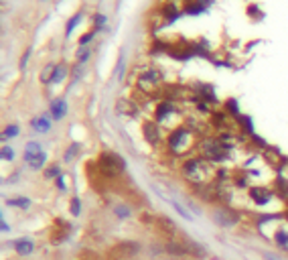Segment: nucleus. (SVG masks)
<instances>
[{
    "mask_svg": "<svg viewBox=\"0 0 288 260\" xmlns=\"http://www.w3.org/2000/svg\"><path fill=\"white\" fill-rule=\"evenodd\" d=\"M79 148H81V146H79V143H73V144H71V146L65 150L63 161H65V163H71V161L75 159V155H78V152H79Z\"/></svg>",
    "mask_w": 288,
    "mask_h": 260,
    "instance_id": "nucleus-26",
    "label": "nucleus"
},
{
    "mask_svg": "<svg viewBox=\"0 0 288 260\" xmlns=\"http://www.w3.org/2000/svg\"><path fill=\"white\" fill-rule=\"evenodd\" d=\"M71 213H73V216H79V213H81V200H79V197H73V200H71Z\"/></svg>",
    "mask_w": 288,
    "mask_h": 260,
    "instance_id": "nucleus-34",
    "label": "nucleus"
},
{
    "mask_svg": "<svg viewBox=\"0 0 288 260\" xmlns=\"http://www.w3.org/2000/svg\"><path fill=\"white\" fill-rule=\"evenodd\" d=\"M225 110L230 112V114H232V116H234L236 120H237V118L241 116V112H239V106H237V102H236L234 98H230V100L225 102Z\"/></svg>",
    "mask_w": 288,
    "mask_h": 260,
    "instance_id": "nucleus-24",
    "label": "nucleus"
},
{
    "mask_svg": "<svg viewBox=\"0 0 288 260\" xmlns=\"http://www.w3.org/2000/svg\"><path fill=\"white\" fill-rule=\"evenodd\" d=\"M92 21H94V29L96 30H102L105 27V23H108V17H105V14H102V12H96Z\"/></svg>",
    "mask_w": 288,
    "mask_h": 260,
    "instance_id": "nucleus-29",
    "label": "nucleus"
},
{
    "mask_svg": "<svg viewBox=\"0 0 288 260\" xmlns=\"http://www.w3.org/2000/svg\"><path fill=\"white\" fill-rule=\"evenodd\" d=\"M0 157H2V161H6V163H12L14 161V148L8 146V144H4L2 150H0Z\"/></svg>",
    "mask_w": 288,
    "mask_h": 260,
    "instance_id": "nucleus-31",
    "label": "nucleus"
},
{
    "mask_svg": "<svg viewBox=\"0 0 288 260\" xmlns=\"http://www.w3.org/2000/svg\"><path fill=\"white\" fill-rule=\"evenodd\" d=\"M124 69H126V57H124V53L118 57V65H116V69H114V75L118 80H122L124 78Z\"/></svg>",
    "mask_w": 288,
    "mask_h": 260,
    "instance_id": "nucleus-25",
    "label": "nucleus"
},
{
    "mask_svg": "<svg viewBox=\"0 0 288 260\" xmlns=\"http://www.w3.org/2000/svg\"><path fill=\"white\" fill-rule=\"evenodd\" d=\"M96 2H98V0H96Z\"/></svg>",
    "mask_w": 288,
    "mask_h": 260,
    "instance_id": "nucleus-40",
    "label": "nucleus"
},
{
    "mask_svg": "<svg viewBox=\"0 0 288 260\" xmlns=\"http://www.w3.org/2000/svg\"><path fill=\"white\" fill-rule=\"evenodd\" d=\"M28 59H31V49H26V51H25V55L21 57V69H25V67H26Z\"/></svg>",
    "mask_w": 288,
    "mask_h": 260,
    "instance_id": "nucleus-35",
    "label": "nucleus"
},
{
    "mask_svg": "<svg viewBox=\"0 0 288 260\" xmlns=\"http://www.w3.org/2000/svg\"><path fill=\"white\" fill-rule=\"evenodd\" d=\"M169 203H171V205H173V207L177 209V213H181V216H183V218H185L187 222H191V220H193V216H191V213H189V211H187V209H185L183 205H181L179 202H175V200H169Z\"/></svg>",
    "mask_w": 288,
    "mask_h": 260,
    "instance_id": "nucleus-30",
    "label": "nucleus"
},
{
    "mask_svg": "<svg viewBox=\"0 0 288 260\" xmlns=\"http://www.w3.org/2000/svg\"><path fill=\"white\" fill-rule=\"evenodd\" d=\"M116 110L120 112V114H124V116H136V104L132 102V100H126V98H122V100H118V104H116Z\"/></svg>",
    "mask_w": 288,
    "mask_h": 260,
    "instance_id": "nucleus-16",
    "label": "nucleus"
},
{
    "mask_svg": "<svg viewBox=\"0 0 288 260\" xmlns=\"http://www.w3.org/2000/svg\"><path fill=\"white\" fill-rule=\"evenodd\" d=\"M250 200L256 205H268L272 200H274V193H272L268 187H252L250 189Z\"/></svg>",
    "mask_w": 288,
    "mask_h": 260,
    "instance_id": "nucleus-11",
    "label": "nucleus"
},
{
    "mask_svg": "<svg viewBox=\"0 0 288 260\" xmlns=\"http://www.w3.org/2000/svg\"><path fill=\"white\" fill-rule=\"evenodd\" d=\"M181 173H183V177L189 183H193L195 187L207 185V183L215 177L213 165H211L209 161H205L203 157H191V159H187L183 165H181Z\"/></svg>",
    "mask_w": 288,
    "mask_h": 260,
    "instance_id": "nucleus-1",
    "label": "nucleus"
},
{
    "mask_svg": "<svg viewBox=\"0 0 288 260\" xmlns=\"http://www.w3.org/2000/svg\"><path fill=\"white\" fill-rule=\"evenodd\" d=\"M0 228H2V232H8V230H10V228H8V224L4 222V218H2V224H0Z\"/></svg>",
    "mask_w": 288,
    "mask_h": 260,
    "instance_id": "nucleus-37",
    "label": "nucleus"
},
{
    "mask_svg": "<svg viewBox=\"0 0 288 260\" xmlns=\"http://www.w3.org/2000/svg\"><path fill=\"white\" fill-rule=\"evenodd\" d=\"M21 134V126L19 124H8L4 130H2V141L6 143V141H10V139H14V136H19Z\"/></svg>",
    "mask_w": 288,
    "mask_h": 260,
    "instance_id": "nucleus-22",
    "label": "nucleus"
},
{
    "mask_svg": "<svg viewBox=\"0 0 288 260\" xmlns=\"http://www.w3.org/2000/svg\"><path fill=\"white\" fill-rule=\"evenodd\" d=\"M47 159H49V157H47V152L43 150V152H39V155H35L33 159H28V161H26V165L31 167L33 171H41L43 167L47 165Z\"/></svg>",
    "mask_w": 288,
    "mask_h": 260,
    "instance_id": "nucleus-17",
    "label": "nucleus"
},
{
    "mask_svg": "<svg viewBox=\"0 0 288 260\" xmlns=\"http://www.w3.org/2000/svg\"><path fill=\"white\" fill-rule=\"evenodd\" d=\"M211 4H213V0H187L183 12L189 14V17H197V14L207 12L211 8Z\"/></svg>",
    "mask_w": 288,
    "mask_h": 260,
    "instance_id": "nucleus-10",
    "label": "nucleus"
},
{
    "mask_svg": "<svg viewBox=\"0 0 288 260\" xmlns=\"http://www.w3.org/2000/svg\"><path fill=\"white\" fill-rule=\"evenodd\" d=\"M57 181V187H59V191H65V175H61L59 179H55Z\"/></svg>",
    "mask_w": 288,
    "mask_h": 260,
    "instance_id": "nucleus-36",
    "label": "nucleus"
},
{
    "mask_svg": "<svg viewBox=\"0 0 288 260\" xmlns=\"http://www.w3.org/2000/svg\"><path fill=\"white\" fill-rule=\"evenodd\" d=\"M211 220H213L219 228H234L239 222V213L234 211L232 207H215L211 211Z\"/></svg>",
    "mask_w": 288,
    "mask_h": 260,
    "instance_id": "nucleus-7",
    "label": "nucleus"
},
{
    "mask_svg": "<svg viewBox=\"0 0 288 260\" xmlns=\"http://www.w3.org/2000/svg\"><path fill=\"white\" fill-rule=\"evenodd\" d=\"M140 252V244L138 242H132V240H126V242H120L112 248V256L116 260H130L134 258L136 254Z\"/></svg>",
    "mask_w": 288,
    "mask_h": 260,
    "instance_id": "nucleus-9",
    "label": "nucleus"
},
{
    "mask_svg": "<svg viewBox=\"0 0 288 260\" xmlns=\"http://www.w3.org/2000/svg\"><path fill=\"white\" fill-rule=\"evenodd\" d=\"M14 252L19 256H28L35 252V242L31 238H19L14 240Z\"/></svg>",
    "mask_w": 288,
    "mask_h": 260,
    "instance_id": "nucleus-14",
    "label": "nucleus"
},
{
    "mask_svg": "<svg viewBox=\"0 0 288 260\" xmlns=\"http://www.w3.org/2000/svg\"><path fill=\"white\" fill-rule=\"evenodd\" d=\"M81 19H83V12L79 10V12H75L73 17L67 21V25H65V37H71V33L78 29V25L81 23Z\"/></svg>",
    "mask_w": 288,
    "mask_h": 260,
    "instance_id": "nucleus-19",
    "label": "nucleus"
},
{
    "mask_svg": "<svg viewBox=\"0 0 288 260\" xmlns=\"http://www.w3.org/2000/svg\"><path fill=\"white\" fill-rule=\"evenodd\" d=\"M162 73L155 67H148L146 71H142L136 80V89L142 91L144 96H155L157 91L162 87Z\"/></svg>",
    "mask_w": 288,
    "mask_h": 260,
    "instance_id": "nucleus-5",
    "label": "nucleus"
},
{
    "mask_svg": "<svg viewBox=\"0 0 288 260\" xmlns=\"http://www.w3.org/2000/svg\"><path fill=\"white\" fill-rule=\"evenodd\" d=\"M55 65L57 63H47L41 71V84H51V78H53V71H55Z\"/></svg>",
    "mask_w": 288,
    "mask_h": 260,
    "instance_id": "nucleus-23",
    "label": "nucleus"
},
{
    "mask_svg": "<svg viewBox=\"0 0 288 260\" xmlns=\"http://www.w3.org/2000/svg\"><path fill=\"white\" fill-rule=\"evenodd\" d=\"M274 244L282 250H288V232L282 230V228H278V230L274 232Z\"/></svg>",
    "mask_w": 288,
    "mask_h": 260,
    "instance_id": "nucleus-21",
    "label": "nucleus"
},
{
    "mask_svg": "<svg viewBox=\"0 0 288 260\" xmlns=\"http://www.w3.org/2000/svg\"><path fill=\"white\" fill-rule=\"evenodd\" d=\"M96 33H98V30H96V29H92V30H89V33L81 35V37H79V47H87V45H89V43H92V41H94Z\"/></svg>",
    "mask_w": 288,
    "mask_h": 260,
    "instance_id": "nucleus-32",
    "label": "nucleus"
},
{
    "mask_svg": "<svg viewBox=\"0 0 288 260\" xmlns=\"http://www.w3.org/2000/svg\"><path fill=\"white\" fill-rule=\"evenodd\" d=\"M232 143H225L221 139H215V136H207L199 143L197 150H199V157H203L205 161H209L211 165L215 163H225L232 157Z\"/></svg>",
    "mask_w": 288,
    "mask_h": 260,
    "instance_id": "nucleus-3",
    "label": "nucleus"
},
{
    "mask_svg": "<svg viewBox=\"0 0 288 260\" xmlns=\"http://www.w3.org/2000/svg\"><path fill=\"white\" fill-rule=\"evenodd\" d=\"M114 213H116L120 220H126V218L132 216V209L128 205H114Z\"/></svg>",
    "mask_w": 288,
    "mask_h": 260,
    "instance_id": "nucleus-28",
    "label": "nucleus"
},
{
    "mask_svg": "<svg viewBox=\"0 0 288 260\" xmlns=\"http://www.w3.org/2000/svg\"><path fill=\"white\" fill-rule=\"evenodd\" d=\"M69 73H71V69L67 63H57L55 71H53V78H51V86H59L61 82H65Z\"/></svg>",
    "mask_w": 288,
    "mask_h": 260,
    "instance_id": "nucleus-15",
    "label": "nucleus"
},
{
    "mask_svg": "<svg viewBox=\"0 0 288 260\" xmlns=\"http://www.w3.org/2000/svg\"><path fill=\"white\" fill-rule=\"evenodd\" d=\"M166 148H169L171 155L181 157L191 152L195 146H199V143L195 141V134L189 126H175L169 134H166Z\"/></svg>",
    "mask_w": 288,
    "mask_h": 260,
    "instance_id": "nucleus-2",
    "label": "nucleus"
},
{
    "mask_svg": "<svg viewBox=\"0 0 288 260\" xmlns=\"http://www.w3.org/2000/svg\"><path fill=\"white\" fill-rule=\"evenodd\" d=\"M96 165H98L100 175L105 179H118L126 173V161L118 152H112V150L100 152L96 159Z\"/></svg>",
    "mask_w": 288,
    "mask_h": 260,
    "instance_id": "nucleus-4",
    "label": "nucleus"
},
{
    "mask_svg": "<svg viewBox=\"0 0 288 260\" xmlns=\"http://www.w3.org/2000/svg\"><path fill=\"white\" fill-rule=\"evenodd\" d=\"M177 114H179V106H177V104H175V100H171V98L160 100V102H158V106L155 108V120L158 122L160 126L169 124L171 118H173V116H177Z\"/></svg>",
    "mask_w": 288,
    "mask_h": 260,
    "instance_id": "nucleus-6",
    "label": "nucleus"
},
{
    "mask_svg": "<svg viewBox=\"0 0 288 260\" xmlns=\"http://www.w3.org/2000/svg\"><path fill=\"white\" fill-rule=\"evenodd\" d=\"M162 260H169V258H162Z\"/></svg>",
    "mask_w": 288,
    "mask_h": 260,
    "instance_id": "nucleus-38",
    "label": "nucleus"
},
{
    "mask_svg": "<svg viewBox=\"0 0 288 260\" xmlns=\"http://www.w3.org/2000/svg\"><path fill=\"white\" fill-rule=\"evenodd\" d=\"M39 152H43V146H41V143H37V141L26 143V146H25V155H23L25 163H26L28 159H33L35 155H39Z\"/></svg>",
    "mask_w": 288,
    "mask_h": 260,
    "instance_id": "nucleus-18",
    "label": "nucleus"
},
{
    "mask_svg": "<svg viewBox=\"0 0 288 260\" xmlns=\"http://www.w3.org/2000/svg\"><path fill=\"white\" fill-rule=\"evenodd\" d=\"M41 2H45V0H41Z\"/></svg>",
    "mask_w": 288,
    "mask_h": 260,
    "instance_id": "nucleus-39",
    "label": "nucleus"
},
{
    "mask_svg": "<svg viewBox=\"0 0 288 260\" xmlns=\"http://www.w3.org/2000/svg\"><path fill=\"white\" fill-rule=\"evenodd\" d=\"M92 57V49H87V47H79V51H78V63H85V61Z\"/></svg>",
    "mask_w": 288,
    "mask_h": 260,
    "instance_id": "nucleus-33",
    "label": "nucleus"
},
{
    "mask_svg": "<svg viewBox=\"0 0 288 260\" xmlns=\"http://www.w3.org/2000/svg\"><path fill=\"white\" fill-rule=\"evenodd\" d=\"M51 116L49 114H41V116H37V118H33L31 120V128L35 130V132H41V134H47L49 130H51Z\"/></svg>",
    "mask_w": 288,
    "mask_h": 260,
    "instance_id": "nucleus-13",
    "label": "nucleus"
},
{
    "mask_svg": "<svg viewBox=\"0 0 288 260\" xmlns=\"http://www.w3.org/2000/svg\"><path fill=\"white\" fill-rule=\"evenodd\" d=\"M63 173H61V169H59V165H51V167H47V169H45V179H59L61 177Z\"/></svg>",
    "mask_w": 288,
    "mask_h": 260,
    "instance_id": "nucleus-27",
    "label": "nucleus"
},
{
    "mask_svg": "<svg viewBox=\"0 0 288 260\" xmlns=\"http://www.w3.org/2000/svg\"><path fill=\"white\" fill-rule=\"evenodd\" d=\"M142 134H144V141L150 146H158L160 143L166 141V136L162 132V126L158 124L157 120H146L144 124H142Z\"/></svg>",
    "mask_w": 288,
    "mask_h": 260,
    "instance_id": "nucleus-8",
    "label": "nucleus"
},
{
    "mask_svg": "<svg viewBox=\"0 0 288 260\" xmlns=\"http://www.w3.org/2000/svg\"><path fill=\"white\" fill-rule=\"evenodd\" d=\"M6 205L19 207V209H28L31 207V200H28V197H10V200H6Z\"/></svg>",
    "mask_w": 288,
    "mask_h": 260,
    "instance_id": "nucleus-20",
    "label": "nucleus"
},
{
    "mask_svg": "<svg viewBox=\"0 0 288 260\" xmlns=\"http://www.w3.org/2000/svg\"><path fill=\"white\" fill-rule=\"evenodd\" d=\"M67 110H69V104L65 98H55L49 104V114L53 120H63L67 116Z\"/></svg>",
    "mask_w": 288,
    "mask_h": 260,
    "instance_id": "nucleus-12",
    "label": "nucleus"
}]
</instances>
